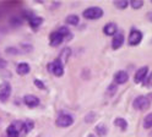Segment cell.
I'll use <instances>...</instances> for the list:
<instances>
[{
	"label": "cell",
	"mask_w": 152,
	"mask_h": 137,
	"mask_svg": "<svg viewBox=\"0 0 152 137\" xmlns=\"http://www.w3.org/2000/svg\"><path fill=\"white\" fill-rule=\"evenodd\" d=\"M115 91H117V85L115 83L109 85V87H108V94L109 95L110 94H114V93H115Z\"/></svg>",
	"instance_id": "25"
},
{
	"label": "cell",
	"mask_w": 152,
	"mask_h": 137,
	"mask_svg": "<svg viewBox=\"0 0 152 137\" xmlns=\"http://www.w3.org/2000/svg\"><path fill=\"white\" fill-rule=\"evenodd\" d=\"M70 55H71V50H70V48H64L63 50H61V53H60V55H59V60H60L63 64H65L66 61L69 60Z\"/></svg>",
	"instance_id": "16"
},
{
	"label": "cell",
	"mask_w": 152,
	"mask_h": 137,
	"mask_svg": "<svg viewBox=\"0 0 152 137\" xmlns=\"http://www.w3.org/2000/svg\"><path fill=\"white\" fill-rule=\"evenodd\" d=\"M79 21H80V18H79L77 15H69L65 18V22L68 25H71V26H77Z\"/></svg>",
	"instance_id": "18"
},
{
	"label": "cell",
	"mask_w": 152,
	"mask_h": 137,
	"mask_svg": "<svg viewBox=\"0 0 152 137\" xmlns=\"http://www.w3.org/2000/svg\"><path fill=\"white\" fill-rule=\"evenodd\" d=\"M144 127L145 129H152V113L147 114L144 119Z\"/></svg>",
	"instance_id": "19"
},
{
	"label": "cell",
	"mask_w": 152,
	"mask_h": 137,
	"mask_svg": "<svg viewBox=\"0 0 152 137\" xmlns=\"http://www.w3.org/2000/svg\"><path fill=\"white\" fill-rule=\"evenodd\" d=\"M23 102L28 108H36L39 105V98L33 94H27L23 97Z\"/></svg>",
	"instance_id": "11"
},
{
	"label": "cell",
	"mask_w": 152,
	"mask_h": 137,
	"mask_svg": "<svg viewBox=\"0 0 152 137\" xmlns=\"http://www.w3.org/2000/svg\"><path fill=\"white\" fill-rule=\"evenodd\" d=\"M117 25L114 23V22H109V23H107L106 26H104V28H103V32H104V34L106 36H114L117 33Z\"/></svg>",
	"instance_id": "14"
},
{
	"label": "cell",
	"mask_w": 152,
	"mask_h": 137,
	"mask_svg": "<svg viewBox=\"0 0 152 137\" xmlns=\"http://www.w3.org/2000/svg\"><path fill=\"white\" fill-rule=\"evenodd\" d=\"M129 80V75L126 71H118L114 75V83L115 85H124Z\"/></svg>",
	"instance_id": "12"
},
{
	"label": "cell",
	"mask_w": 152,
	"mask_h": 137,
	"mask_svg": "<svg viewBox=\"0 0 152 137\" xmlns=\"http://www.w3.org/2000/svg\"><path fill=\"white\" fill-rule=\"evenodd\" d=\"M128 41H129L130 45H137V44H140L141 41H142V33L139 31V29H131Z\"/></svg>",
	"instance_id": "7"
},
{
	"label": "cell",
	"mask_w": 152,
	"mask_h": 137,
	"mask_svg": "<svg viewBox=\"0 0 152 137\" xmlns=\"http://www.w3.org/2000/svg\"><path fill=\"white\" fill-rule=\"evenodd\" d=\"M147 72H148V67H147V66H142V67H140L139 70L136 71L135 76H134V81H135V83H141V82H144V81H145V78H146Z\"/></svg>",
	"instance_id": "10"
},
{
	"label": "cell",
	"mask_w": 152,
	"mask_h": 137,
	"mask_svg": "<svg viewBox=\"0 0 152 137\" xmlns=\"http://www.w3.org/2000/svg\"><path fill=\"white\" fill-rule=\"evenodd\" d=\"M123 43H124V34H123V32H120V31H117V33L113 36L112 48L114 50H117V49H119L123 45Z\"/></svg>",
	"instance_id": "8"
},
{
	"label": "cell",
	"mask_w": 152,
	"mask_h": 137,
	"mask_svg": "<svg viewBox=\"0 0 152 137\" xmlns=\"http://www.w3.org/2000/svg\"><path fill=\"white\" fill-rule=\"evenodd\" d=\"M23 125H25V130H26V132H30L33 127H34V122L32 121V120H26L25 122H23Z\"/></svg>",
	"instance_id": "23"
},
{
	"label": "cell",
	"mask_w": 152,
	"mask_h": 137,
	"mask_svg": "<svg viewBox=\"0 0 152 137\" xmlns=\"http://www.w3.org/2000/svg\"><path fill=\"white\" fill-rule=\"evenodd\" d=\"M34 85H36V87H38L39 90H45V86H44V83L42 82V81H39V80H34Z\"/></svg>",
	"instance_id": "26"
},
{
	"label": "cell",
	"mask_w": 152,
	"mask_h": 137,
	"mask_svg": "<svg viewBox=\"0 0 152 137\" xmlns=\"http://www.w3.org/2000/svg\"><path fill=\"white\" fill-rule=\"evenodd\" d=\"M146 17H147V20H148L150 22H152V11H151V12H148V14L146 15Z\"/></svg>",
	"instance_id": "28"
},
{
	"label": "cell",
	"mask_w": 152,
	"mask_h": 137,
	"mask_svg": "<svg viewBox=\"0 0 152 137\" xmlns=\"http://www.w3.org/2000/svg\"><path fill=\"white\" fill-rule=\"evenodd\" d=\"M22 132L26 133L25 125L22 121H14L11 125H9L7 129H6L7 137H20V135Z\"/></svg>",
	"instance_id": "1"
},
{
	"label": "cell",
	"mask_w": 152,
	"mask_h": 137,
	"mask_svg": "<svg viewBox=\"0 0 152 137\" xmlns=\"http://www.w3.org/2000/svg\"><path fill=\"white\" fill-rule=\"evenodd\" d=\"M11 94V85L9 82H3L0 85V102H6Z\"/></svg>",
	"instance_id": "6"
},
{
	"label": "cell",
	"mask_w": 152,
	"mask_h": 137,
	"mask_svg": "<svg viewBox=\"0 0 152 137\" xmlns=\"http://www.w3.org/2000/svg\"><path fill=\"white\" fill-rule=\"evenodd\" d=\"M74 124V117L69 114H61L58 116V119L55 121V125L58 127H69Z\"/></svg>",
	"instance_id": "5"
},
{
	"label": "cell",
	"mask_w": 152,
	"mask_h": 137,
	"mask_svg": "<svg viewBox=\"0 0 152 137\" xmlns=\"http://www.w3.org/2000/svg\"><path fill=\"white\" fill-rule=\"evenodd\" d=\"M132 106H134V109H136V110L144 111V110H147L151 106V101L146 95H139L135 98L134 103H132Z\"/></svg>",
	"instance_id": "2"
},
{
	"label": "cell",
	"mask_w": 152,
	"mask_h": 137,
	"mask_svg": "<svg viewBox=\"0 0 152 137\" xmlns=\"http://www.w3.org/2000/svg\"><path fill=\"white\" fill-rule=\"evenodd\" d=\"M87 137H94V136H93V135H88Z\"/></svg>",
	"instance_id": "29"
},
{
	"label": "cell",
	"mask_w": 152,
	"mask_h": 137,
	"mask_svg": "<svg viewBox=\"0 0 152 137\" xmlns=\"http://www.w3.org/2000/svg\"><path fill=\"white\" fill-rule=\"evenodd\" d=\"M130 5H131L132 9L137 10V9H141L142 6H144V1H142V0H131Z\"/></svg>",
	"instance_id": "21"
},
{
	"label": "cell",
	"mask_w": 152,
	"mask_h": 137,
	"mask_svg": "<svg viewBox=\"0 0 152 137\" xmlns=\"http://www.w3.org/2000/svg\"><path fill=\"white\" fill-rule=\"evenodd\" d=\"M28 22H30V26L32 28H38L42 23H43V18L42 17H38V16H32L30 17V20H28Z\"/></svg>",
	"instance_id": "15"
},
{
	"label": "cell",
	"mask_w": 152,
	"mask_h": 137,
	"mask_svg": "<svg viewBox=\"0 0 152 137\" xmlns=\"http://www.w3.org/2000/svg\"><path fill=\"white\" fill-rule=\"evenodd\" d=\"M150 137H152V131H151V133H150Z\"/></svg>",
	"instance_id": "30"
},
{
	"label": "cell",
	"mask_w": 152,
	"mask_h": 137,
	"mask_svg": "<svg viewBox=\"0 0 152 137\" xmlns=\"http://www.w3.org/2000/svg\"><path fill=\"white\" fill-rule=\"evenodd\" d=\"M114 125L118 126L119 129H121V131H125L128 129V122L124 117H117V119L114 120Z\"/></svg>",
	"instance_id": "17"
},
{
	"label": "cell",
	"mask_w": 152,
	"mask_h": 137,
	"mask_svg": "<svg viewBox=\"0 0 152 137\" xmlns=\"http://www.w3.org/2000/svg\"><path fill=\"white\" fill-rule=\"evenodd\" d=\"M30 71H31V67L27 63H21V64H18L17 67H16V72L20 76H25L27 74H30Z\"/></svg>",
	"instance_id": "13"
},
{
	"label": "cell",
	"mask_w": 152,
	"mask_h": 137,
	"mask_svg": "<svg viewBox=\"0 0 152 137\" xmlns=\"http://www.w3.org/2000/svg\"><path fill=\"white\" fill-rule=\"evenodd\" d=\"M114 5H115V7L123 10V9H125L129 5V1L128 0H115V1H114Z\"/></svg>",
	"instance_id": "20"
},
{
	"label": "cell",
	"mask_w": 152,
	"mask_h": 137,
	"mask_svg": "<svg viewBox=\"0 0 152 137\" xmlns=\"http://www.w3.org/2000/svg\"><path fill=\"white\" fill-rule=\"evenodd\" d=\"M47 67H48V71L52 72L53 75H55L56 77H60L64 75V64L59 59H55L53 63H49Z\"/></svg>",
	"instance_id": "4"
},
{
	"label": "cell",
	"mask_w": 152,
	"mask_h": 137,
	"mask_svg": "<svg viewBox=\"0 0 152 137\" xmlns=\"http://www.w3.org/2000/svg\"><path fill=\"white\" fill-rule=\"evenodd\" d=\"M96 131H97V133H98L99 136H104V135L107 133V127H106V125L99 124V125H97V127H96Z\"/></svg>",
	"instance_id": "22"
},
{
	"label": "cell",
	"mask_w": 152,
	"mask_h": 137,
	"mask_svg": "<svg viewBox=\"0 0 152 137\" xmlns=\"http://www.w3.org/2000/svg\"><path fill=\"white\" fill-rule=\"evenodd\" d=\"M103 10L101 7H97V6H92V7H88L83 11L82 16L87 20H98L103 16Z\"/></svg>",
	"instance_id": "3"
},
{
	"label": "cell",
	"mask_w": 152,
	"mask_h": 137,
	"mask_svg": "<svg viewBox=\"0 0 152 137\" xmlns=\"http://www.w3.org/2000/svg\"><path fill=\"white\" fill-rule=\"evenodd\" d=\"M64 41H65L64 37H63L58 31L52 32L50 36H49V44H50L52 47H58V45H60Z\"/></svg>",
	"instance_id": "9"
},
{
	"label": "cell",
	"mask_w": 152,
	"mask_h": 137,
	"mask_svg": "<svg viewBox=\"0 0 152 137\" xmlns=\"http://www.w3.org/2000/svg\"><path fill=\"white\" fill-rule=\"evenodd\" d=\"M6 66H7L6 60H4V59H0V70H4Z\"/></svg>",
	"instance_id": "27"
},
{
	"label": "cell",
	"mask_w": 152,
	"mask_h": 137,
	"mask_svg": "<svg viewBox=\"0 0 152 137\" xmlns=\"http://www.w3.org/2000/svg\"><path fill=\"white\" fill-rule=\"evenodd\" d=\"M144 83H145V86H147V87L152 88V72L148 75V77H147V78H145Z\"/></svg>",
	"instance_id": "24"
}]
</instances>
